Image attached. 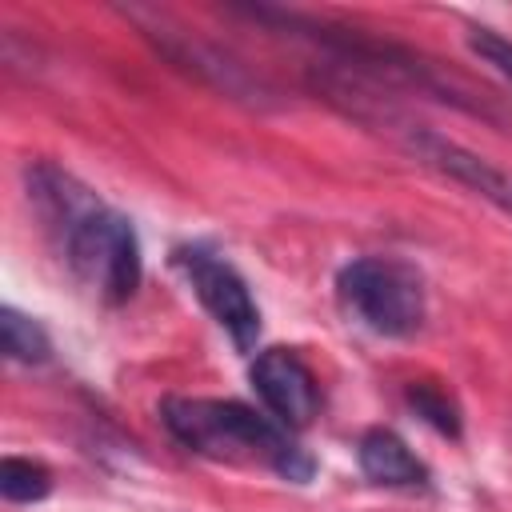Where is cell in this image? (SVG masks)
Segmentation results:
<instances>
[{
  "instance_id": "6da1fadb",
  "label": "cell",
  "mask_w": 512,
  "mask_h": 512,
  "mask_svg": "<svg viewBox=\"0 0 512 512\" xmlns=\"http://www.w3.org/2000/svg\"><path fill=\"white\" fill-rule=\"evenodd\" d=\"M160 420L172 440L196 456L224 460V464H260L292 484H308L316 464L292 440L288 428L260 416L240 400L216 396H168L160 404Z\"/></svg>"
},
{
  "instance_id": "7a4b0ae2",
  "label": "cell",
  "mask_w": 512,
  "mask_h": 512,
  "mask_svg": "<svg viewBox=\"0 0 512 512\" xmlns=\"http://www.w3.org/2000/svg\"><path fill=\"white\" fill-rule=\"evenodd\" d=\"M336 292L364 328H372L376 336H392V340L420 332L424 312H428L420 272L396 256L348 260L336 276Z\"/></svg>"
},
{
  "instance_id": "3957f363",
  "label": "cell",
  "mask_w": 512,
  "mask_h": 512,
  "mask_svg": "<svg viewBox=\"0 0 512 512\" xmlns=\"http://www.w3.org/2000/svg\"><path fill=\"white\" fill-rule=\"evenodd\" d=\"M64 260L108 304H124L140 288V240L128 216L108 204L88 208L64 236Z\"/></svg>"
},
{
  "instance_id": "277c9868",
  "label": "cell",
  "mask_w": 512,
  "mask_h": 512,
  "mask_svg": "<svg viewBox=\"0 0 512 512\" xmlns=\"http://www.w3.org/2000/svg\"><path fill=\"white\" fill-rule=\"evenodd\" d=\"M176 260L184 264L192 292L200 296L208 316L228 332V340L240 352H252L256 336H260V308H256L244 276L228 260H220L216 252H204V248H184V252H176Z\"/></svg>"
},
{
  "instance_id": "5b68a950",
  "label": "cell",
  "mask_w": 512,
  "mask_h": 512,
  "mask_svg": "<svg viewBox=\"0 0 512 512\" xmlns=\"http://www.w3.org/2000/svg\"><path fill=\"white\" fill-rule=\"evenodd\" d=\"M248 376H252V388H256L260 404L268 408V416L280 428L296 432V428L312 424V416L320 408V388H316V376H312V368L304 364L300 352L264 348V352H256Z\"/></svg>"
},
{
  "instance_id": "8992f818",
  "label": "cell",
  "mask_w": 512,
  "mask_h": 512,
  "mask_svg": "<svg viewBox=\"0 0 512 512\" xmlns=\"http://www.w3.org/2000/svg\"><path fill=\"white\" fill-rule=\"evenodd\" d=\"M408 148L416 160H424L428 168L444 172L448 180L472 188L476 196H484L488 204H496L500 212L512 216V172H504L500 164H492L488 156L440 136V132H428V128H412L408 132Z\"/></svg>"
},
{
  "instance_id": "52a82bcc",
  "label": "cell",
  "mask_w": 512,
  "mask_h": 512,
  "mask_svg": "<svg viewBox=\"0 0 512 512\" xmlns=\"http://www.w3.org/2000/svg\"><path fill=\"white\" fill-rule=\"evenodd\" d=\"M360 472L380 488H416L428 480L424 460L392 432V428H368L356 444Z\"/></svg>"
},
{
  "instance_id": "ba28073f",
  "label": "cell",
  "mask_w": 512,
  "mask_h": 512,
  "mask_svg": "<svg viewBox=\"0 0 512 512\" xmlns=\"http://www.w3.org/2000/svg\"><path fill=\"white\" fill-rule=\"evenodd\" d=\"M0 344H4V356L16 364H44L52 352L48 332L12 304L0 308Z\"/></svg>"
},
{
  "instance_id": "9c48e42d",
  "label": "cell",
  "mask_w": 512,
  "mask_h": 512,
  "mask_svg": "<svg viewBox=\"0 0 512 512\" xmlns=\"http://www.w3.org/2000/svg\"><path fill=\"white\" fill-rule=\"evenodd\" d=\"M52 492V472L40 460L28 456H4L0 460V496L12 504H36Z\"/></svg>"
},
{
  "instance_id": "30bf717a",
  "label": "cell",
  "mask_w": 512,
  "mask_h": 512,
  "mask_svg": "<svg viewBox=\"0 0 512 512\" xmlns=\"http://www.w3.org/2000/svg\"><path fill=\"white\" fill-rule=\"evenodd\" d=\"M408 404H412L416 416H420L424 424H432L440 436H460V408H456V400H452L444 388H436V384H428V380H412V384H408Z\"/></svg>"
},
{
  "instance_id": "8fae6325",
  "label": "cell",
  "mask_w": 512,
  "mask_h": 512,
  "mask_svg": "<svg viewBox=\"0 0 512 512\" xmlns=\"http://www.w3.org/2000/svg\"><path fill=\"white\" fill-rule=\"evenodd\" d=\"M468 48H472L488 68H496L504 80H512V40H508V36H500V32H492V28H472V32H468Z\"/></svg>"
}]
</instances>
